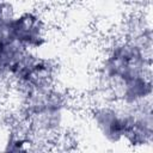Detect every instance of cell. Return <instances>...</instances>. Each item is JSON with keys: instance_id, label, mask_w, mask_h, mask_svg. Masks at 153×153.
I'll return each mask as SVG.
<instances>
[{"instance_id": "2", "label": "cell", "mask_w": 153, "mask_h": 153, "mask_svg": "<svg viewBox=\"0 0 153 153\" xmlns=\"http://www.w3.org/2000/svg\"><path fill=\"white\" fill-rule=\"evenodd\" d=\"M147 74H152V49L127 38L117 39L105 49L97 71L98 84L108 93V100L124 82Z\"/></svg>"}, {"instance_id": "4", "label": "cell", "mask_w": 153, "mask_h": 153, "mask_svg": "<svg viewBox=\"0 0 153 153\" xmlns=\"http://www.w3.org/2000/svg\"><path fill=\"white\" fill-rule=\"evenodd\" d=\"M4 33L30 51H38L48 43V24L36 10L16 13L7 23Z\"/></svg>"}, {"instance_id": "6", "label": "cell", "mask_w": 153, "mask_h": 153, "mask_svg": "<svg viewBox=\"0 0 153 153\" xmlns=\"http://www.w3.org/2000/svg\"><path fill=\"white\" fill-rule=\"evenodd\" d=\"M33 140L29 131H19V130H13L10 131L5 143H4V151L6 152H25L30 149V146L33 145Z\"/></svg>"}, {"instance_id": "3", "label": "cell", "mask_w": 153, "mask_h": 153, "mask_svg": "<svg viewBox=\"0 0 153 153\" xmlns=\"http://www.w3.org/2000/svg\"><path fill=\"white\" fill-rule=\"evenodd\" d=\"M57 67L54 60L41 56L36 51H27L16 68L11 84L19 93L55 85Z\"/></svg>"}, {"instance_id": "1", "label": "cell", "mask_w": 153, "mask_h": 153, "mask_svg": "<svg viewBox=\"0 0 153 153\" xmlns=\"http://www.w3.org/2000/svg\"><path fill=\"white\" fill-rule=\"evenodd\" d=\"M22 111L27 131L35 140H53L68 122L71 102L68 94L55 85L20 93Z\"/></svg>"}, {"instance_id": "5", "label": "cell", "mask_w": 153, "mask_h": 153, "mask_svg": "<svg viewBox=\"0 0 153 153\" xmlns=\"http://www.w3.org/2000/svg\"><path fill=\"white\" fill-rule=\"evenodd\" d=\"M90 123L94 131L108 143L118 145L124 142L129 123V111L116 102L106 100L94 105L88 114Z\"/></svg>"}, {"instance_id": "7", "label": "cell", "mask_w": 153, "mask_h": 153, "mask_svg": "<svg viewBox=\"0 0 153 153\" xmlns=\"http://www.w3.org/2000/svg\"><path fill=\"white\" fill-rule=\"evenodd\" d=\"M16 13V7L11 0H0V33H4L7 23Z\"/></svg>"}]
</instances>
